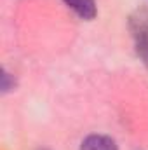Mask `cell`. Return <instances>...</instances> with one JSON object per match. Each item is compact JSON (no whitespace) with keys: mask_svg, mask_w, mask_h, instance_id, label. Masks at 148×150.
Instances as JSON below:
<instances>
[{"mask_svg":"<svg viewBox=\"0 0 148 150\" xmlns=\"http://www.w3.org/2000/svg\"><path fill=\"white\" fill-rule=\"evenodd\" d=\"M131 37L134 42V51L141 63L148 68V7L141 5L138 7L127 21Z\"/></svg>","mask_w":148,"mask_h":150,"instance_id":"6da1fadb","label":"cell"},{"mask_svg":"<svg viewBox=\"0 0 148 150\" xmlns=\"http://www.w3.org/2000/svg\"><path fill=\"white\" fill-rule=\"evenodd\" d=\"M42 150H47V149H42Z\"/></svg>","mask_w":148,"mask_h":150,"instance_id":"5b68a950","label":"cell"},{"mask_svg":"<svg viewBox=\"0 0 148 150\" xmlns=\"http://www.w3.org/2000/svg\"><path fill=\"white\" fill-rule=\"evenodd\" d=\"M2 93L4 94H7V93H11L14 87H16V80H14V75L9 74L7 70H2Z\"/></svg>","mask_w":148,"mask_h":150,"instance_id":"277c9868","label":"cell"},{"mask_svg":"<svg viewBox=\"0 0 148 150\" xmlns=\"http://www.w3.org/2000/svg\"><path fill=\"white\" fill-rule=\"evenodd\" d=\"M63 2L84 21H92L98 14V7L94 0H63Z\"/></svg>","mask_w":148,"mask_h":150,"instance_id":"3957f363","label":"cell"},{"mask_svg":"<svg viewBox=\"0 0 148 150\" xmlns=\"http://www.w3.org/2000/svg\"><path fill=\"white\" fill-rule=\"evenodd\" d=\"M80 150H118V147L111 136L94 133V134H89L82 140Z\"/></svg>","mask_w":148,"mask_h":150,"instance_id":"7a4b0ae2","label":"cell"}]
</instances>
